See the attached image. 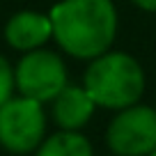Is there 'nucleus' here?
<instances>
[{
    "instance_id": "obj_1",
    "label": "nucleus",
    "mask_w": 156,
    "mask_h": 156,
    "mask_svg": "<svg viewBox=\"0 0 156 156\" xmlns=\"http://www.w3.org/2000/svg\"><path fill=\"white\" fill-rule=\"evenodd\" d=\"M53 39L78 60H94L110 51L117 34L112 0H60L51 9Z\"/></svg>"
},
{
    "instance_id": "obj_2",
    "label": "nucleus",
    "mask_w": 156,
    "mask_h": 156,
    "mask_svg": "<svg viewBox=\"0 0 156 156\" xmlns=\"http://www.w3.org/2000/svg\"><path fill=\"white\" fill-rule=\"evenodd\" d=\"M83 87L97 108L117 112L140 103L145 92V71L133 55L124 51H106L103 55L90 60Z\"/></svg>"
},
{
    "instance_id": "obj_3",
    "label": "nucleus",
    "mask_w": 156,
    "mask_h": 156,
    "mask_svg": "<svg viewBox=\"0 0 156 156\" xmlns=\"http://www.w3.org/2000/svg\"><path fill=\"white\" fill-rule=\"evenodd\" d=\"M46 138L44 103L28 97H12L0 106V145L14 156L37 151Z\"/></svg>"
},
{
    "instance_id": "obj_4",
    "label": "nucleus",
    "mask_w": 156,
    "mask_h": 156,
    "mask_svg": "<svg viewBox=\"0 0 156 156\" xmlns=\"http://www.w3.org/2000/svg\"><path fill=\"white\" fill-rule=\"evenodd\" d=\"M14 80L21 97L39 103H51L69 85L64 60L48 48L28 51L14 69Z\"/></svg>"
},
{
    "instance_id": "obj_5",
    "label": "nucleus",
    "mask_w": 156,
    "mask_h": 156,
    "mask_svg": "<svg viewBox=\"0 0 156 156\" xmlns=\"http://www.w3.org/2000/svg\"><path fill=\"white\" fill-rule=\"evenodd\" d=\"M112 156H147L156 149V108L136 103L117 110L106 129Z\"/></svg>"
},
{
    "instance_id": "obj_6",
    "label": "nucleus",
    "mask_w": 156,
    "mask_h": 156,
    "mask_svg": "<svg viewBox=\"0 0 156 156\" xmlns=\"http://www.w3.org/2000/svg\"><path fill=\"white\" fill-rule=\"evenodd\" d=\"M94 110H97V103L92 101L83 85L69 83L51 101V115L60 131H83V126L92 119Z\"/></svg>"
},
{
    "instance_id": "obj_7",
    "label": "nucleus",
    "mask_w": 156,
    "mask_h": 156,
    "mask_svg": "<svg viewBox=\"0 0 156 156\" xmlns=\"http://www.w3.org/2000/svg\"><path fill=\"white\" fill-rule=\"evenodd\" d=\"M53 37V25L51 16L39 14V12H16L5 25V39L7 44L16 51H34Z\"/></svg>"
},
{
    "instance_id": "obj_8",
    "label": "nucleus",
    "mask_w": 156,
    "mask_h": 156,
    "mask_svg": "<svg viewBox=\"0 0 156 156\" xmlns=\"http://www.w3.org/2000/svg\"><path fill=\"white\" fill-rule=\"evenodd\" d=\"M34 156H94L92 142L80 131H55L44 138Z\"/></svg>"
},
{
    "instance_id": "obj_9",
    "label": "nucleus",
    "mask_w": 156,
    "mask_h": 156,
    "mask_svg": "<svg viewBox=\"0 0 156 156\" xmlns=\"http://www.w3.org/2000/svg\"><path fill=\"white\" fill-rule=\"evenodd\" d=\"M14 87H16L14 69H12V64L7 62L2 55H0V106L14 97Z\"/></svg>"
},
{
    "instance_id": "obj_10",
    "label": "nucleus",
    "mask_w": 156,
    "mask_h": 156,
    "mask_svg": "<svg viewBox=\"0 0 156 156\" xmlns=\"http://www.w3.org/2000/svg\"><path fill=\"white\" fill-rule=\"evenodd\" d=\"M131 2L145 12H156V0H131Z\"/></svg>"
},
{
    "instance_id": "obj_11",
    "label": "nucleus",
    "mask_w": 156,
    "mask_h": 156,
    "mask_svg": "<svg viewBox=\"0 0 156 156\" xmlns=\"http://www.w3.org/2000/svg\"><path fill=\"white\" fill-rule=\"evenodd\" d=\"M147 156H156V149H154V151H149V154H147Z\"/></svg>"
}]
</instances>
